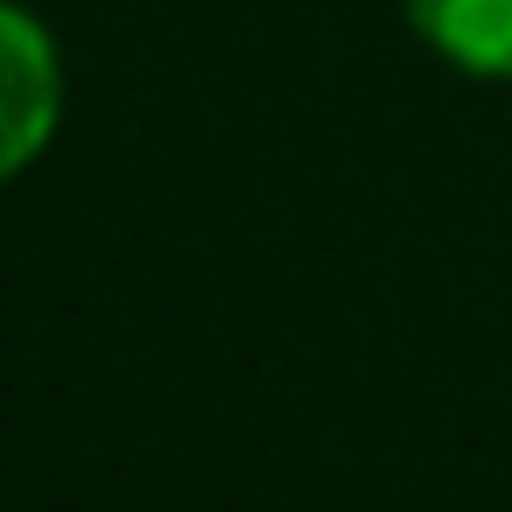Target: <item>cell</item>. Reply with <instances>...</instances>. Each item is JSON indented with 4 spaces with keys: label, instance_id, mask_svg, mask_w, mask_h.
<instances>
[{
    "label": "cell",
    "instance_id": "7a4b0ae2",
    "mask_svg": "<svg viewBox=\"0 0 512 512\" xmlns=\"http://www.w3.org/2000/svg\"><path fill=\"white\" fill-rule=\"evenodd\" d=\"M428 50L477 78H512V0H407Z\"/></svg>",
    "mask_w": 512,
    "mask_h": 512
},
{
    "label": "cell",
    "instance_id": "6da1fadb",
    "mask_svg": "<svg viewBox=\"0 0 512 512\" xmlns=\"http://www.w3.org/2000/svg\"><path fill=\"white\" fill-rule=\"evenodd\" d=\"M57 106H64V78L50 36L0 0V183L43 155V141L57 134Z\"/></svg>",
    "mask_w": 512,
    "mask_h": 512
}]
</instances>
